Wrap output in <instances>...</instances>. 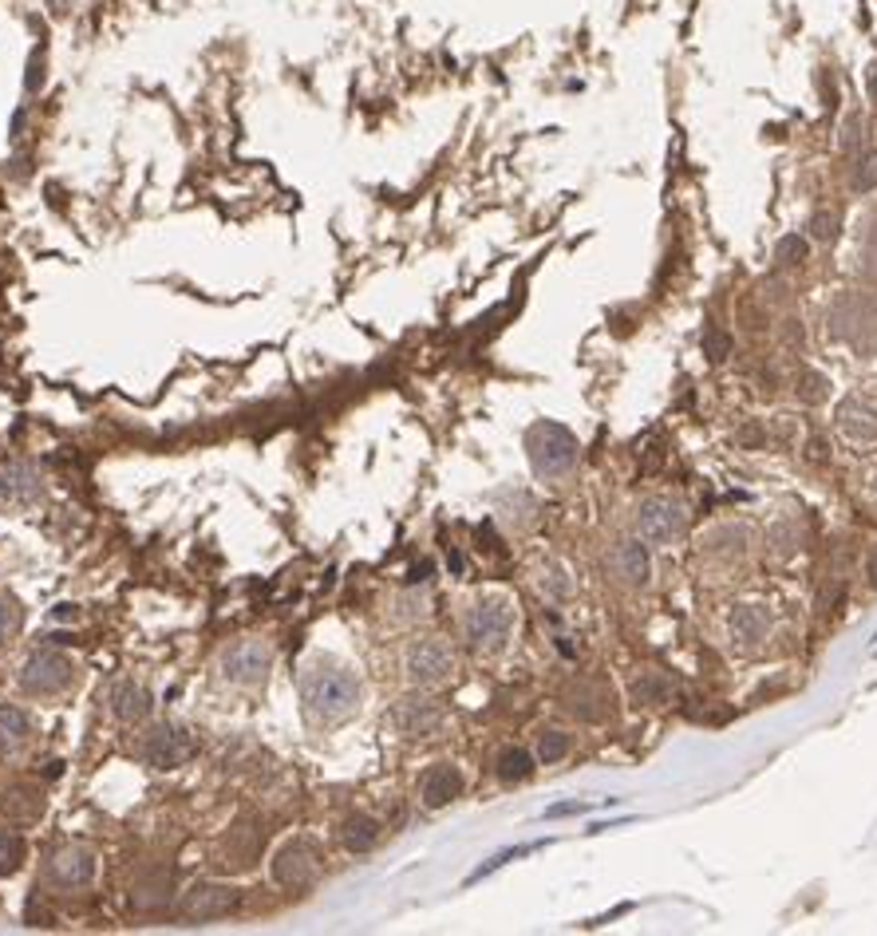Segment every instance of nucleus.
<instances>
[{"label":"nucleus","mask_w":877,"mask_h":936,"mask_svg":"<svg viewBox=\"0 0 877 936\" xmlns=\"http://www.w3.org/2000/svg\"><path fill=\"white\" fill-rule=\"evenodd\" d=\"M810 459H826V442L823 439H810Z\"/></svg>","instance_id":"473e14b6"},{"label":"nucleus","mask_w":877,"mask_h":936,"mask_svg":"<svg viewBox=\"0 0 877 936\" xmlns=\"http://www.w3.org/2000/svg\"><path fill=\"white\" fill-rule=\"evenodd\" d=\"M704 348H707V356H712V360H724L727 352H732V340H727L724 333H707Z\"/></svg>","instance_id":"7c9ffc66"},{"label":"nucleus","mask_w":877,"mask_h":936,"mask_svg":"<svg viewBox=\"0 0 877 936\" xmlns=\"http://www.w3.org/2000/svg\"><path fill=\"white\" fill-rule=\"evenodd\" d=\"M277 664L269 640L262 637H237L217 652V680L234 692H262L269 684V672Z\"/></svg>","instance_id":"f03ea898"},{"label":"nucleus","mask_w":877,"mask_h":936,"mask_svg":"<svg viewBox=\"0 0 877 936\" xmlns=\"http://www.w3.org/2000/svg\"><path fill=\"white\" fill-rule=\"evenodd\" d=\"M570 747H573V743H570V735H565V731H542V735H538V751H534V755H538V763L550 766V763H561V759L570 755Z\"/></svg>","instance_id":"393cba45"},{"label":"nucleus","mask_w":877,"mask_h":936,"mask_svg":"<svg viewBox=\"0 0 877 936\" xmlns=\"http://www.w3.org/2000/svg\"><path fill=\"white\" fill-rule=\"evenodd\" d=\"M391 723L404 739H431L443 728V703L431 700L424 688H411L404 700L391 708Z\"/></svg>","instance_id":"9d476101"},{"label":"nucleus","mask_w":877,"mask_h":936,"mask_svg":"<svg viewBox=\"0 0 877 936\" xmlns=\"http://www.w3.org/2000/svg\"><path fill=\"white\" fill-rule=\"evenodd\" d=\"M613 566H616V577L629 581V586H644V581L652 577L649 550H644L641 541H621L616 553H613Z\"/></svg>","instance_id":"a211bd4d"},{"label":"nucleus","mask_w":877,"mask_h":936,"mask_svg":"<svg viewBox=\"0 0 877 936\" xmlns=\"http://www.w3.org/2000/svg\"><path fill=\"white\" fill-rule=\"evenodd\" d=\"M154 712V695L143 680L135 675H123L115 684L108 688V715L123 728H143Z\"/></svg>","instance_id":"f8f14e48"},{"label":"nucleus","mask_w":877,"mask_h":936,"mask_svg":"<svg viewBox=\"0 0 877 936\" xmlns=\"http://www.w3.org/2000/svg\"><path fill=\"white\" fill-rule=\"evenodd\" d=\"M37 728L20 703H0V755H17L32 743Z\"/></svg>","instance_id":"f3484780"},{"label":"nucleus","mask_w":877,"mask_h":936,"mask_svg":"<svg viewBox=\"0 0 877 936\" xmlns=\"http://www.w3.org/2000/svg\"><path fill=\"white\" fill-rule=\"evenodd\" d=\"M325 874V862H320V849L313 837H289L281 842L269 857V877L277 889L285 893H305L320 882Z\"/></svg>","instance_id":"0eeeda50"},{"label":"nucleus","mask_w":877,"mask_h":936,"mask_svg":"<svg viewBox=\"0 0 877 936\" xmlns=\"http://www.w3.org/2000/svg\"><path fill=\"white\" fill-rule=\"evenodd\" d=\"M838 424L854 439H877V407L866 404V399H850V404H842Z\"/></svg>","instance_id":"aec40b11"},{"label":"nucleus","mask_w":877,"mask_h":936,"mask_svg":"<svg viewBox=\"0 0 877 936\" xmlns=\"http://www.w3.org/2000/svg\"><path fill=\"white\" fill-rule=\"evenodd\" d=\"M803 257H806V242H803V237H787V242L778 245V262L795 265V262H803Z\"/></svg>","instance_id":"c756f323"},{"label":"nucleus","mask_w":877,"mask_h":936,"mask_svg":"<svg viewBox=\"0 0 877 936\" xmlns=\"http://www.w3.org/2000/svg\"><path fill=\"white\" fill-rule=\"evenodd\" d=\"M135 755L151 771H179L198 755V735L174 720H159L135 739Z\"/></svg>","instance_id":"423d86ee"},{"label":"nucleus","mask_w":877,"mask_h":936,"mask_svg":"<svg viewBox=\"0 0 877 936\" xmlns=\"http://www.w3.org/2000/svg\"><path fill=\"white\" fill-rule=\"evenodd\" d=\"M877 186V154H866L854 171V190H874Z\"/></svg>","instance_id":"cd10ccee"},{"label":"nucleus","mask_w":877,"mask_h":936,"mask_svg":"<svg viewBox=\"0 0 877 936\" xmlns=\"http://www.w3.org/2000/svg\"><path fill=\"white\" fill-rule=\"evenodd\" d=\"M869 577H874V586H877V553H874V566H869Z\"/></svg>","instance_id":"72a5a7b5"},{"label":"nucleus","mask_w":877,"mask_h":936,"mask_svg":"<svg viewBox=\"0 0 877 936\" xmlns=\"http://www.w3.org/2000/svg\"><path fill=\"white\" fill-rule=\"evenodd\" d=\"M514 637V604L507 597H482L462 612V640L479 657H494Z\"/></svg>","instance_id":"20e7f679"},{"label":"nucleus","mask_w":877,"mask_h":936,"mask_svg":"<svg viewBox=\"0 0 877 936\" xmlns=\"http://www.w3.org/2000/svg\"><path fill=\"white\" fill-rule=\"evenodd\" d=\"M462 794V771L455 763H431L419 779V806L424 811H443Z\"/></svg>","instance_id":"2eb2a0df"},{"label":"nucleus","mask_w":877,"mask_h":936,"mask_svg":"<svg viewBox=\"0 0 877 936\" xmlns=\"http://www.w3.org/2000/svg\"><path fill=\"white\" fill-rule=\"evenodd\" d=\"M810 230H814V237H818V242H834V234H838V217H834L830 210H818V214H814V222H810Z\"/></svg>","instance_id":"c85d7f7f"},{"label":"nucleus","mask_w":877,"mask_h":936,"mask_svg":"<svg viewBox=\"0 0 877 936\" xmlns=\"http://www.w3.org/2000/svg\"><path fill=\"white\" fill-rule=\"evenodd\" d=\"M48 495V478L37 462H4L0 467V502L9 506H37Z\"/></svg>","instance_id":"4468645a"},{"label":"nucleus","mask_w":877,"mask_h":936,"mask_svg":"<svg viewBox=\"0 0 877 936\" xmlns=\"http://www.w3.org/2000/svg\"><path fill=\"white\" fill-rule=\"evenodd\" d=\"M427 617V597L419 589H404L391 597V621L396 624H419Z\"/></svg>","instance_id":"5701e85b"},{"label":"nucleus","mask_w":877,"mask_h":936,"mask_svg":"<svg viewBox=\"0 0 877 936\" xmlns=\"http://www.w3.org/2000/svg\"><path fill=\"white\" fill-rule=\"evenodd\" d=\"M455 649L447 644L443 637L435 632H424V637H411L399 652V672H404L407 688H424V692H435L455 680Z\"/></svg>","instance_id":"7ed1b4c3"},{"label":"nucleus","mask_w":877,"mask_h":936,"mask_svg":"<svg viewBox=\"0 0 877 936\" xmlns=\"http://www.w3.org/2000/svg\"><path fill=\"white\" fill-rule=\"evenodd\" d=\"M823 396H826V379H818V376L806 379V399H823Z\"/></svg>","instance_id":"2f4dec72"},{"label":"nucleus","mask_w":877,"mask_h":936,"mask_svg":"<svg viewBox=\"0 0 877 936\" xmlns=\"http://www.w3.org/2000/svg\"><path fill=\"white\" fill-rule=\"evenodd\" d=\"M534 763H538V755H530V751L507 747L502 755L494 759V774L502 779V783H522V779L534 774Z\"/></svg>","instance_id":"412c9836"},{"label":"nucleus","mask_w":877,"mask_h":936,"mask_svg":"<svg viewBox=\"0 0 877 936\" xmlns=\"http://www.w3.org/2000/svg\"><path fill=\"white\" fill-rule=\"evenodd\" d=\"M28 857V842L20 834H0V877H9V874H17L20 869V862Z\"/></svg>","instance_id":"b1692460"},{"label":"nucleus","mask_w":877,"mask_h":936,"mask_svg":"<svg viewBox=\"0 0 877 936\" xmlns=\"http://www.w3.org/2000/svg\"><path fill=\"white\" fill-rule=\"evenodd\" d=\"M526 450H530V462L542 478H565L578 467V439L561 424H534L526 435Z\"/></svg>","instance_id":"6e6552de"},{"label":"nucleus","mask_w":877,"mask_h":936,"mask_svg":"<svg viewBox=\"0 0 877 936\" xmlns=\"http://www.w3.org/2000/svg\"><path fill=\"white\" fill-rule=\"evenodd\" d=\"M234 905H237V889L234 885H222V882H198L179 897L182 920H198V925L226 917Z\"/></svg>","instance_id":"ddd939ff"},{"label":"nucleus","mask_w":877,"mask_h":936,"mask_svg":"<svg viewBox=\"0 0 877 936\" xmlns=\"http://www.w3.org/2000/svg\"><path fill=\"white\" fill-rule=\"evenodd\" d=\"M95 877H100V857H95V849L91 846H80V842L52 849L48 862H44V882L52 885L55 893L91 889Z\"/></svg>","instance_id":"1a4fd4ad"},{"label":"nucleus","mask_w":877,"mask_h":936,"mask_svg":"<svg viewBox=\"0 0 877 936\" xmlns=\"http://www.w3.org/2000/svg\"><path fill=\"white\" fill-rule=\"evenodd\" d=\"M732 632H735V640H763L771 632V612L743 604V609H735V617H732Z\"/></svg>","instance_id":"4be33fe9"},{"label":"nucleus","mask_w":877,"mask_h":936,"mask_svg":"<svg viewBox=\"0 0 877 936\" xmlns=\"http://www.w3.org/2000/svg\"><path fill=\"white\" fill-rule=\"evenodd\" d=\"M669 695H672V684L669 680H661L656 672H649V675L636 680V700L641 703H661V700H669Z\"/></svg>","instance_id":"bb28decb"},{"label":"nucleus","mask_w":877,"mask_h":936,"mask_svg":"<svg viewBox=\"0 0 877 936\" xmlns=\"http://www.w3.org/2000/svg\"><path fill=\"white\" fill-rule=\"evenodd\" d=\"M20 629H24V609H20L17 597L0 589V644L17 637Z\"/></svg>","instance_id":"a878e982"},{"label":"nucleus","mask_w":877,"mask_h":936,"mask_svg":"<svg viewBox=\"0 0 877 936\" xmlns=\"http://www.w3.org/2000/svg\"><path fill=\"white\" fill-rule=\"evenodd\" d=\"M380 842H384V822L380 818H371V814H364V811H353L348 818L340 822V846L348 849V854L364 857V854H371V849L380 846Z\"/></svg>","instance_id":"dca6fc26"},{"label":"nucleus","mask_w":877,"mask_h":936,"mask_svg":"<svg viewBox=\"0 0 877 936\" xmlns=\"http://www.w3.org/2000/svg\"><path fill=\"white\" fill-rule=\"evenodd\" d=\"M684 522L687 513L684 506L676 502V498H644L641 510H636V530H641L644 541H656V546H669V541H676L680 533H684Z\"/></svg>","instance_id":"9b49d317"},{"label":"nucleus","mask_w":877,"mask_h":936,"mask_svg":"<svg viewBox=\"0 0 877 936\" xmlns=\"http://www.w3.org/2000/svg\"><path fill=\"white\" fill-rule=\"evenodd\" d=\"M300 712L313 728H340L356 720L364 708V675L336 657H313L297 675Z\"/></svg>","instance_id":"f257e3e1"},{"label":"nucleus","mask_w":877,"mask_h":936,"mask_svg":"<svg viewBox=\"0 0 877 936\" xmlns=\"http://www.w3.org/2000/svg\"><path fill=\"white\" fill-rule=\"evenodd\" d=\"M0 811H4V818H12V822H37L40 814H44V794H40L37 786H12V791L4 794V802H0Z\"/></svg>","instance_id":"6ab92c4d"},{"label":"nucleus","mask_w":877,"mask_h":936,"mask_svg":"<svg viewBox=\"0 0 877 936\" xmlns=\"http://www.w3.org/2000/svg\"><path fill=\"white\" fill-rule=\"evenodd\" d=\"M17 684L28 700H60L80 684V664L60 649H40L20 664Z\"/></svg>","instance_id":"39448f33"}]
</instances>
